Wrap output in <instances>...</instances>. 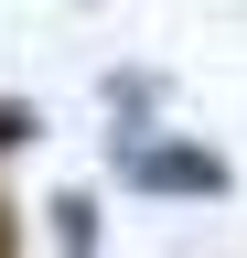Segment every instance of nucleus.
Instances as JSON below:
<instances>
[{
  "label": "nucleus",
  "mask_w": 247,
  "mask_h": 258,
  "mask_svg": "<svg viewBox=\"0 0 247 258\" xmlns=\"http://www.w3.org/2000/svg\"><path fill=\"white\" fill-rule=\"evenodd\" d=\"M118 183H129V194H194V205H215L236 172H226V151H204V140H150V129H118Z\"/></svg>",
  "instance_id": "f257e3e1"
},
{
  "label": "nucleus",
  "mask_w": 247,
  "mask_h": 258,
  "mask_svg": "<svg viewBox=\"0 0 247 258\" xmlns=\"http://www.w3.org/2000/svg\"><path fill=\"white\" fill-rule=\"evenodd\" d=\"M54 258H97V205H86V194H54Z\"/></svg>",
  "instance_id": "f03ea898"
},
{
  "label": "nucleus",
  "mask_w": 247,
  "mask_h": 258,
  "mask_svg": "<svg viewBox=\"0 0 247 258\" xmlns=\"http://www.w3.org/2000/svg\"><path fill=\"white\" fill-rule=\"evenodd\" d=\"M43 140V108H33V97H0V151H33Z\"/></svg>",
  "instance_id": "7ed1b4c3"
},
{
  "label": "nucleus",
  "mask_w": 247,
  "mask_h": 258,
  "mask_svg": "<svg viewBox=\"0 0 247 258\" xmlns=\"http://www.w3.org/2000/svg\"><path fill=\"white\" fill-rule=\"evenodd\" d=\"M0 258H11V205H0Z\"/></svg>",
  "instance_id": "20e7f679"
}]
</instances>
